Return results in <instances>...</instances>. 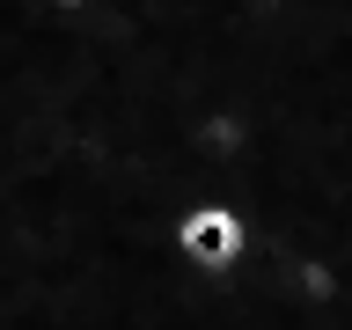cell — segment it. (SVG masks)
Masks as SVG:
<instances>
[{
    "label": "cell",
    "instance_id": "cell-2",
    "mask_svg": "<svg viewBox=\"0 0 352 330\" xmlns=\"http://www.w3.org/2000/svg\"><path fill=\"white\" fill-rule=\"evenodd\" d=\"M52 8H88V0H52Z\"/></svg>",
    "mask_w": 352,
    "mask_h": 330
},
{
    "label": "cell",
    "instance_id": "cell-1",
    "mask_svg": "<svg viewBox=\"0 0 352 330\" xmlns=\"http://www.w3.org/2000/svg\"><path fill=\"white\" fill-rule=\"evenodd\" d=\"M169 257L184 264V272H198V279L235 272V264L250 257V220H242V206H228V198H191V206L169 220Z\"/></svg>",
    "mask_w": 352,
    "mask_h": 330
}]
</instances>
